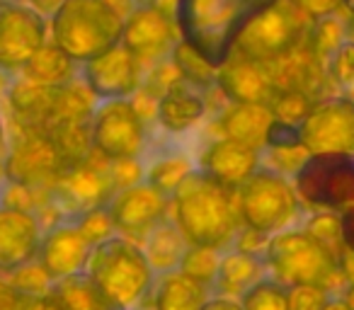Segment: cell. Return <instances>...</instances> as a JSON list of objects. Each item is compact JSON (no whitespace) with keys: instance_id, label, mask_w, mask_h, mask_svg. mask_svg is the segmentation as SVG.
Returning <instances> with one entry per match:
<instances>
[{"instance_id":"cell-1","label":"cell","mask_w":354,"mask_h":310,"mask_svg":"<svg viewBox=\"0 0 354 310\" xmlns=\"http://www.w3.org/2000/svg\"><path fill=\"white\" fill-rule=\"evenodd\" d=\"M170 206L172 221L192 247L226 252L236 245L243 228L238 194L209 177L204 170L197 168L185 177V182L172 194Z\"/></svg>"},{"instance_id":"cell-2","label":"cell","mask_w":354,"mask_h":310,"mask_svg":"<svg viewBox=\"0 0 354 310\" xmlns=\"http://www.w3.org/2000/svg\"><path fill=\"white\" fill-rule=\"evenodd\" d=\"M279 0H177L175 27L185 46L218 70L245 27Z\"/></svg>"},{"instance_id":"cell-3","label":"cell","mask_w":354,"mask_h":310,"mask_svg":"<svg viewBox=\"0 0 354 310\" xmlns=\"http://www.w3.org/2000/svg\"><path fill=\"white\" fill-rule=\"evenodd\" d=\"M85 274L112 305V310H133L151 298L156 274L141 245L122 235H112L90 252Z\"/></svg>"},{"instance_id":"cell-4","label":"cell","mask_w":354,"mask_h":310,"mask_svg":"<svg viewBox=\"0 0 354 310\" xmlns=\"http://www.w3.org/2000/svg\"><path fill=\"white\" fill-rule=\"evenodd\" d=\"M124 20L104 0H66L49 17V41L73 64H90L122 44Z\"/></svg>"},{"instance_id":"cell-5","label":"cell","mask_w":354,"mask_h":310,"mask_svg":"<svg viewBox=\"0 0 354 310\" xmlns=\"http://www.w3.org/2000/svg\"><path fill=\"white\" fill-rule=\"evenodd\" d=\"M265 264L270 279L286 286H320L333 296H342L347 279L342 264L301 228L272 235L265 245Z\"/></svg>"},{"instance_id":"cell-6","label":"cell","mask_w":354,"mask_h":310,"mask_svg":"<svg viewBox=\"0 0 354 310\" xmlns=\"http://www.w3.org/2000/svg\"><path fill=\"white\" fill-rule=\"evenodd\" d=\"M236 194L243 228H250L265 238L296 228L304 213L294 182L265 165H260Z\"/></svg>"},{"instance_id":"cell-7","label":"cell","mask_w":354,"mask_h":310,"mask_svg":"<svg viewBox=\"0 0 354 310\" xmlns=\"http://www.w3.org/2000/svg\"><path fill=\"white\" fill-rule=\"evenodd\" d=\"M313 22L291 8L286 0H279L270 10L245 27L236 44V54L262 66H272L286 56L308 46Z\"/></svg>"},{"instance_id":"cell-8","label":"cell","mask_w":354,"mask_h":310,"mask_svg":"<svg viewBox=\"0 0 354 310\" xmlns=\"http://www.w3.org/2000/svg\"><path fill=\"white\" fill-rule=\"evenodd\" d=\"M301 204L325 211L354 206V155L313 153L291 177Z\"/></svg>"},{"instance_id":"cell-9","label":"cell","mask_w":354,"mask_h":310,"mask_svg":"<svg viewBox=\"0 0 354 310\" xmlns=\"http://www.w3.org/2000/svg\"><path fill=\"white\" fill-rule=\"evenodd\" d=\"M148 141L146 124L138 119L129 99H104L93 112V151L107 163L136 160Z\"/></svg>"},{"instance_id":"cell-10","label":"cell","mask_w":354,"mask_h":310,"mask_svg":"<svg viewBox=\"0 0 354 310\" xmlns=\"http://www.w3.org/2000/svg\"><path fill=\"white\" fill-rule=\"evenodd\" d=\"M49 41V20L25 0H0V70L22 73Z\"/></svg>"},{"instance_id":"cell-11","label":"cell","mask_w":354,"mask_h":310,"mask_svg":"<svg viewBox=\"0 0 354 310\" xmlns=\"http://www.w3.org/2000/svg\"><path fill=\"white\" fill-rule=\"evenodd\" d=\"M301 143L313 153L354 155V99L325 97L313 99L308 114L299 124Z\"/></svg>"},{"instance_id":"cell-12","label":"cell","mask_w":354,"mask_h":310,"mask_svg":"<svg viewBox=\"0 0 354 310\" xmlns=\"http://www.w3.org/2000/svg\"><path fill=\"white\" fill-rule=\"evenodd\" d=\"M167 211H170V199L148 187L146 182L114 192V197L107 202V213L117 235L138 245L162 218H167Z\"/></svg>"},{"instance_id":"cell-13","label":"cell","mask_w":354,"mask_h":310,"mask_svg":"<svg viewBox=\"0 0 354 310\" xmlns=\"http://www.w3.org/2000/svg\"><path fill=\"white\" fill-rule=\"evenodd\" d=\"M83 83L95 99H131L143 85V68L122 44L83 66Z\"/></svg>"},{"instance_id":"cell-14","label":"cell","mask_w":354,"mask_h":310,"mask_svg":"<svg viewBox=\"0 0 354 310\" xmlns=\"http://www.w3.org/2000/svg\"><path fill=\"white\" fill-rule=\"evenodd\" d=\"M177 41L180 37H177L175 22L148 6H138L124 22L122 46L136 56L141 68L143 64L158 66L160 61L170 59Z\"/></svg>"},{"instance_id":"cell-15","label":"cell","mask_w":354,"mask_h":310,"mask_svg":"<svg viewBox=\"0 0 354 310\" xmlns=\"http://www.w3.org/2000/svg\"><path fill=\"white\" fill-rule=\"evenodd\" d=\"M51 189H54V199L61 204V209L73 213V218H78L90 209L104 206L114 197L109 163L104 168H97L90 158L88 163L66 168Z\"/></svg>"},{"instance_id":"cell-16","label":"cell","mask_w":354,"mask_h":310,"mask_svg":"<svg viewBox=\"0 0 354 310\" xmlns=\"http://www.w3.org/2000/svg\"><path fill=\"white\" fill-rule=\"evenodd\" d=\"M44 228L32 211L0 204V274H15L39 255Z\"/></svg>"},{"instance_id":"cell-17","label":"cell","mask_w":354,"mask_h":310,"mask_svg":"<svg viewBox=\"0 0 354 310\" xmlns=\"http://www.w3.org/2000/svg\"><path fill=\"white\" fill-rule=\"evenodd\" d=\"M61 173H64V163L51 141L44 133L30 131V128H25V138L6 158V177H10L12 184L27 189L41 187V184L54 187Z\"/></svg>"},{"instance_id":"cell-18","label":"cell","mask_w":354,"mask_h":310,"mask_svg":"<svg viewBox=\"0 0 354 310\" xmlns=\"http://www.w3.org/2000/svg\"><path fill=\"white\" fill-rule=\"evenodd\" d=\"M90 252H93V245L80 233V228L73 221H64L51 226L44 233L39 255H37V264L44 269V274L54 284V281L66 279V276L83 274L85 267H88Z\"/></svg>"},{"instance_id":"cell-19","label":"cell","mask_w":354,"mask_h":310,"mask_svg":"<svg viewBox=\"0 0 354 310\" xmlns=\"http://www.w3.org/2000/svg\"><path fill=\"white\" fill-rule=\"evenodd\" d=\"M216 88L231 104H270L277 95L270 68L236 51L216 70Z\"/></svg>"},{"instance_id":"cell-20","label":"cell","mask_w":354,"mask_h":310,"mask_svg":"<svg viewBox=\"0 0 354 310\" xmlns=\"http://www.w3.org/2000/svg\"><path fill=\"white\" fill-rule=\"evenodd\" d=\"M260 165V153L223 136L214 138L197 160L199 170H204L209 177H214L216 182H221L223 187L233 189V192H238Z\"/></svg>"},{"instance_id":"cell-21","label":"cell","mask_w":354,"mask_h":310,"mask_svg":"<svg viewBox=\"0 0 354 310\" xmlns=\"http://www.w3.org/2000/svg\"><path fill=\"white\" fill-rule=\"evenodd\" d=\"M267 276L270 274H267L265 257L257 255V252H245L238 250V247H231V250L221 252L216 279L212 284V296L241 300L252 286L260 284Z\"/></svg>"},{"instance_id":"cell-22","label":"cell","mask_w":354,"mask_h":310,"mask_svg":"<svg viewBox=\"0 0 354 310\" xmlns=\"http://www.w3.org/2000/svg\"><path fill=\"white\" fill-rule=\"evenodd\" d=\"M204 114H207V99H204L202 90L185 83V80H177L158 99L156 122L167 133H185L192 126H197L204 119Z\"/></svg>"},{"instance_id":"cell-23","label":"cell","mask_w":354,"mask_h":310,"mask_svg":"<svg viewBox=\"0 0 354 310\" xmlns=\"http://www.w3.org/2000/svg\"><path fill=\"white\" fill-rule=\"evenodd\" d=\"M141 250L146 255L148 264H151L153 274L162 276L180 269V264H183L185 255L189 250V242L183 235V231L177 228V223L172 221V216H167L143 238Z\"/></svg>"},{"instance_id":"cell-24","label":"cell","mask_w":354,"mask_h":310,"mask_svg":"<svg viewBox=\"0 0 354 310\" xmlns=\"http://www.w3.org/2000/svg\"><path fill=\"white\" fill-rule=\"evenodd\" d=\"M272 122L274 117L267 104H231L223 112L218 126H221L223 138H231V141L262 153Z\"/></svg>"},{"instance_id":"cell-25","label":"cell","mask_w":354,"mask_h":310,"mask_svg":"<svg viewBox=\"0 0 354 310\" xmlns=\"http://www.w3.org/2000/svg\"><path fill=\"white\" fill-rule=\"evenodd\" d=\"M209 298L212 291L185 276L183 271L156 276L151 291V303L156 310H202Z\"/></svg>"},{"instance_id":"cell-26","label":"cell","mask_w":354,"mask_h":310,"mask_svg":"<svg viewBox=\"0 0 354 310\" xmlns=\"http://www.w3.org/2000/svg\"><path fill=\"white\" fill-rule=\"evenodd\" d=\"M49 296L59 310H112L88 274H73L49 286Z\"/></svg>"},{"instance_id":"cell-27","label":"cell","mask_w":354,"mask_h":310,"mask_svg":"<svg viewBox=\"0 0 354 310\" xmlns=\"http://www.w3.org/2000/svg\"><path fill=\"white\" fill-rule=\"evenodd\" d=\"M197 170V163L189 158L183 151H167L162 155H158L146 170H143V182L148 187H153L156 192H160L162 197L172 199V194L177 192V187L185 182L189 173Z\"/></svg>"},{"instance_id":"cell-28","label":"cell","mask_w":354,"mask_h":310,"mask_svg":"<svg viewBox=\"0 0 354 310\" xmlns=\"http://www.w3.org/2000/svg\"><path fill=\"white\" fill-rule=\"evenodd\" d=\"M73 61L64 51L56 49L51 41H46L35 54V59L22 68V78L35 85H44V88H61L73 80Z\"/></svg>"},{"instance_id":"cell-29","label":"cell","mask_w":354,"mask_h":310,"mask_svg":"<svg viewBox=\"0 0 354 310\" xmlns=\"http://www.w3.org/2000/svg\"><path fill=\"white\" fill-rule=\"evenodd\" d=\"M170 59H172V64H175V68L180 70V78H183L185 83L194 85V88L202 90V93L209 88H216V70H214L207 61L199 59L189 46L183 44V41L175 44Z\"/></svg>"},{"instance_id":"cell-30","label":"cell","mask_w":354,"mask_h":310,"mask_svg":"<svg viewBox=\"0 0 354 310\" xmlns=\"http://www.w3.org/2000/svg\"><path fill=\"white\" fill-rule=\"evenodd\" d=\"M301 231L308 233L318 245H323L335 260L342 264L344 255V242H342V228H339V216L337 213H313L306 218V223L301 226Z\"/></svg>"},{"instance_id":"cell-31","label":"cell","mask_w":354,"mask_h":310,"mask_svg":"<svg viewBox=\"0 0 354 310\" xmlns=\"http://www.w3.org/2000/svg\"><path fill=\"white\" fill-rule=\"evenodd\" d=\"M218 262H221V252L212 250V247H192L189 245L187 255H185L183 264L180 269L185 276H189L192 281L197 284L207 286L212 291V284L216 279V271H218Z\"/></svg>"},{"instance_id":"cell-32","label":"cell","mask_w":354,"mask_h":310,"mask_svg":"<svg viewBox=\"0 0 354 310\" xmlns=\"http://www.w3.org/2000/svg\"><path fill=\"white\" fill-rule=\"evenodd\" d=\"M238 303L243 310H286V286L267 276L252 286Z\"/></svg>"},{"instance_id":"cell-33","label":"cell","mask_w":354,"mask_h":310,"mask_svg":"<svg viewBox=\"0 0 354 310\" xmlns=\"http://www.w3.org/2000/svg\"><path fill=\"white\" fill-rule=\"evenodd\" d=\"M310 104H313V99H310L308 95L296 93V90H286V93H277L274 99H272L267 107H270L272 117H274L277 122L299 126L306 114H308Z\"/></svg>"},{"instance_id":"cell-34","label":"cell","mask_w":354,"mask_h":310,"mask_svg":"<svg viewBox=\"0 0 354 310\" xmlns=\"http://www.w3.org/2000/svg\"><path fill=\"white\" fill-rule=\"evenodd\" d=\"M73 223L80 228V233L88 238V242L93 247L100 245V242H104V240H109L112 235H117L112 218H109V213H107V204L80 213L78 218H73Z\"/></svg>"},{"instance_id":"cell-35","label":"cell","mask_w":354,"mask_h":310,"mask_svg":"<svg viewBox=\"0 0 354 310\" xmlns=\"http://www.w3.org/2000/svg\"><path fill=\"white\" fill-rule=\"evenodd\" d=\"M333 293L320 286H291L286 289V310H325Z\"/></svg>"},{"instance_id":"cell-36","label":"cell","mask_w":354,"mask_h":310,"mask_svg":"<svg viewBox=\"0 0 354 310\" xmlns=\"http://www.w3.org/2000/svg\"><path fill=\"white\" fill-rule=\"evenodd\" d=\"M330 78L344 90H354V44L342 41L339 49L328 61Z\"/></svg>"},{"instance_id":"cell-37","label":"cell","mask_w":354,"mask_h":310,"mask_svg":"<svg viewBox=\"0 0 354 310\" xmlns=\"http://www.w3.org/2000/svg\"><path fill=\"white\" fill-rule=\"evenodd\" d=\"M143 165L141 158L136 160H117V163H109V177H112L114 192H122V189L136 187L143 182Z\"/></svg>"},{"instance_id":"cell-38","label":"cell","mask_w":354,"mask_h":310,"mask_svg":"<svg viewBox=\"0 0 354 310\" xmlns=\"http://www.w3.org/2000/svg\"><path fill=\"white\" fill-rule=\"evenodd\" d=\"M15 274H17V279H15V284H12V286H15L20 293H25V296H46V293H49L51 281H49V276L44 274V269H41L37 262H32L30 267L15 271Z\"/></svg>"},{"instance_id":"cell-39","label":"cell","mask_w":354,"mask_h":310,"mask_svg":"<svg viewBox=\"0 0 354 310\" xmlns=\"http://www.w3.org/2000/svg\"><path fill=\"white\" fill-rule=\"evenodd\" d=\"M301 143V133L299 126L294 124H284V122H272L270 131H267V141L262 151H289V148H299Z\"/></svg>"},{"instance_id":"cell-40","label":"cell","mask_w":354,"mask_h":310,"mask_svg":"<svg viewBox=\"0 0 354 310\" xmlns=\"http://www.w3.org/2000/svg\"><path fill=\"white\" fill-rule=\"evenodd\" d=\"M286 3L296 8L304 17H308L310 22L335 17L344 8V0H286Z\"/></svg>"},{"instance_id":"cell-41","label":"cell","mask_w":354,"mask_h":310,"mask_svg":"<svg viewBox=\"0 0 354 310\" xmlns=\"http://www.w3.org/2000/svg\"><path fill=\"white\" fill-rule=\"evenodd\" d=\"M339 228H342V242L347 255L354 257V206L339 211Z\"/></svg>"},{"instance_id":"cell-42","label":"cell","mask_w":354,"mask_h":310,"mask_svg":"<svg viewBox=\"0 0 354 310\" xmlns=\"http://www.w3.org/2000/svg\"><path fill=\"white\" fill-rule=\"evenodd\" d=\"M22 293L12 284L0 279V310H17L20 308Z\"/></svg>"},{"instance_id":"cell-43","label":"cell","mask_w":354,"mask_h":310,"mask_svg":"<svg viewBox=\"0 0 354 310\" xmlns=\"http://www.w3.org/2000/svg\"><path fill=\"white\" fill-rule=\"evenodd\" d=\"M17 310H59L56 303L49 298V296H25L22 293L20 308Z\"/></svg>"},{"instance_id":"cell-44","label":"cell","mask_w":354,"mask_h":310,"mask_svg":"<svg viewBox=\"0 0 354 310\" xmlns=\"http://www.w3.org/2000/svg\"><path fill=\"white\" fill-rule=\"evenodd\" d=\"M342 271H344V279H347V286H344L342 298H347L349 303L354 305V257H352V255H344V260H342Z\"/></svg>"},{"instance_id":"cell-45","label":"cell","mask_w":354,"mask_h":310,"mask_svg":"<svg viewBox=\"0 0 354 310\" xmlns=\"http://www.w3.org/2000/svg\"><path fill=\"white\" fill-rule=\"evenodd\" d=\"M27 3H30L41 17H51L61 6H64L66 0H27Z\"/></svg>"},{"instance_id":"cell-46","label":"cell","mask_w":354,"mask_h":310,"mask_svg":"<svg viewBox=\"0 0 354 310\" xmlns=\"http://www.w3.org/2000/svg\"><path fill=\"white\" fill-rule=\"evenodd\" d=\"M146 6H148V8H153V10H156V12H160V15H165L167 20L175 22L177 0H148Z\"/></svg>"},{"instance_id":"cell-47","label":"cell","mask_w":354,"mask_h":310,"mask_svg":"<svg viewBox=\"0 0 354 310\" xmlns=\"http://www.w3.org/2000/svg\"><path fill=\"white\" fill-rule=\"evenodd\" d=\"M104 3H107V6L112 8V10L117 12V15L122 17L124 22H127V17L131 15V12L138 8L136 0H104Z\"/></svg>"},{"instance_id":"cell-48","label":"cell","mask_w":354,"mask_h":310,"mask_svg":"<svg viewBox=\"0 0 354 310\" xmlns=\"http://www.w3.org/2000/svg\"><path fill=\"white\" fill-rule=\"evenodd\" d=\"M202 310H243L241 303L233 298H216V296H212V298L204 303Z\"/></svg>"},{"instance_id":"cell-49","label":"cell","mask_w":354,"mask_h":310,"mask_svg":"<svg viewBox=\"0 0 354 310\" xmlns=\"http://www.w3.org/2000/svg\"><path fill=\"white\" fill-rule=\"evenodd\" d=\"M344 8H347V20H344V37H347V41H352V44H354V0L344 3Z\"/></svg>"},{"instance_id":"cell-50","label":"cell","mask_w":354,"mask_h":310,"mask_svg":"<svg viewBox=\"0 0 354 310\" xmlns=\"http://www.w3.org/2000/svg\"><path fill=\"white\" fill-rule=\"evenodd\" d=\"M325 310H354V305L347 298H342V296H333L330 303L325 305Z\"/></svg>"},{"instance_id":"cell-51","label":"cell","mask_w":354,"mask_h":310,"mask_svg":"<svg viewBox=\"0 0 354 310\" xmlns=\"http://www.w3.org/2000/svg\"><path fill=\"white\" fill-rule=\"evenodd\" d=\"M8 90H10V80H8V73H3V70H0V97H3Z\"/></svg>"},{"instance_id":"cell-52","label":"cell","mask_w":354,"mask_h":310,"mask_svg":"<svg viewBox=\"0 0 354 310\" xmlns=\"http://www.w3.org/2000/svg\"><path fill=\"white\" fill-rule=\"evenodd\" d=\"M133 310H156V308H153L151 298H148V300H143V303H141V305H138V308H133Z\"/></svg>"}]
</instances>
